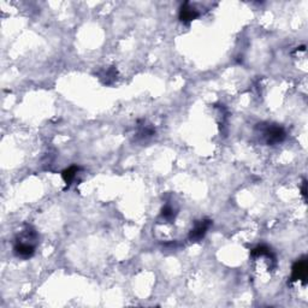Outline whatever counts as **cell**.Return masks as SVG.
Here are the masks:
<instances>
[{
  "label": "cell",
  "mask_w": 308,
  "mask_h": 308,
  "mask_svg": "<svg viewBox=\"0 0 308 308\" xmlns=\"http://www.w3.org/2000/svg\"><path fill=\"white\" fill-rule=\"evenodd\" d=\"M38 233L32 227H27L16 236L14 251L19 258L29 259L34 255L37 250Z\"/></svg>",
  "instance_id": "obj_1"
},
{
  "label": "cell",
  "mask_w": 308,
  "mask_h": 308,
  "mask_svg": "<svg viewBox=\"0 0 308 308\" xmlns=\"http://www.w3.org/2000/svg\"><path fill=\"white\" fill-rule=\"evenodd\" d=\"M256 132L261 140L269 146L277 145L286 138V130L283 127L272 123H261L256 125Z\"/></svg>",
  "instance_id": "obj_2"
},
{
  "label": "cell",
  "mask_w": 308,
  "mask_h": 308,
  "mask_svg": "<svg viewBox=\"0 0 308 308\" xmlns=\"http://www.w3.org/2000/svg\"><path fill=\"white\" fill-rule=\"evenodd\" d=\"M212 225V220L209 218H204V219H200L197 222H195L194 227L192 228V230L189 231L188 238L192 242H199L202 238L206 236L207 231Z\"/></svg>",
  "instance_id": "obj_3"
},
{
  "label": "cell",
  "mask_w": 308,
  "mask_h": 308,
  "mask_svg": "<svg viewBox=\"0 0 308 308\" xmlns=\"http://www.w3.org/2000/svg\"><path fill=\"white\" fill-rule=\"evenodd\" d=\"M308 276V264L306 258L299 259L295 261L291 268V276H290V282H301L302 284L307 283Z\"/></svg>",
  "instance_id": "obj_4"
},
{
  "label": "cell",
  "mask_w": 308,
  "mask_h": 308,
  "mask_svg": "<svg viewBox=\"0 0 308 308\" xmlns=\"http://www.w3.org/2000/svg\"><path fill=\"white\" fill-rule=\"evenodd\" d=\"M200 16L199 11L191 2H184L179 10V19L182 22H192Z\"/></svg>",
  "instance_id": "obj_5"
},
{
  "label": "cell",
  "mask_w": 308,
  "mask_h": 308,
  "mask_svg": "<svg viewBox=\"0 0 308 308\" xmlns=\"http://www.w3.org/2000/svg\"><path fill=\"white\" fill-rule=\"evenodd\" d=\"M79 171H81V168H79V166H76V165L70 166V168H68L66 170L63 171V173H61V177H63V179H64V182L66 183V186L70 187V184L73 183L74 181H75V178L77 177V174H78Z\"/></svg>",
  "instance_id": "obj_6"
},
{
  "label": "cell",
  "mask_w": 308,
  "mask_h": 308,
  "mask_svg": "<svg viewBox=\"0 0 308 308\" xmlns=\"http://www.w3.org/2000/svg\"><path fill=\"white\" fill-rule=\"evenodd\" d=\"M176 210L173 209V205H169L166 204L165 206L161 209V212H160V217L163 218V219L168 220V222H171V220H173L174 218H176Z\"/></svg>",
  "instance_id": "obj_7"
},
{
  "label": "cell",
  "mask_w": 308,
  "mask_h": 308,
  "mask_svg": "<svg viewBox=\"0 0 308 308\" xmlns=\"http://www.w3.org/2000/svg\"><path fill=\"white\" fill-rule=\"evenodd\" d=\"M154 133H155V130H154V128L151 127V125H141L140 129H138L137 134H136V136H137L138 138H141V140H146V138L151 137V136L154 135Z\"/></svg>",
  "instance_id": "obj_8"
},
{
  "label": "cell",
  "mask_w": 308,
  "mask_h": 308,
  "mask_svg": "<svg viewBox=\"0 0 308 308\" xmlns=\"http://www.w3.org/2000/svg\"><path fill=\"white\" fill-rule=\"evenodd\" d=\"M306 186H307V183H306V181H304V183H302V195H304V197H305V200H306Z\"/></svg>",
  "instance_id": "obj_9"
}]
</instances>
